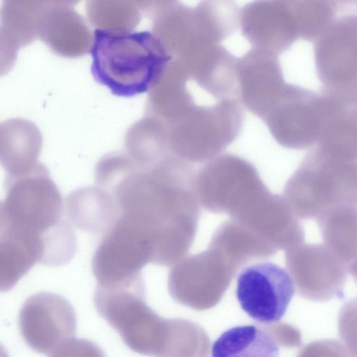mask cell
<instances>
[{"label":"cell","instance_id":"6da1fadb","mask_svg":"<svg viewBox=\"0 0 357 357\" xmlns=\"http://www.w3.org/2000/svg\"><path fill=\"white\" fill-rule=\"evenodd\" d=\"M151 92V116L162 124L172 151L190 163L219 155L241 130L239 81L228 72L189 76L165 68Z\"/></svg>","mask_w":357,"mask_h":357},{"label":"cell","instance_id":"7a4b0ae2","mask_svg":"<svg viewBox=\"0 0 357 357\" xmlns=\"http://www.w3.org/2000/svg\"><path fill=\"white\" fill-rule=\"evenodd\" d=\"M93 35L91 73L117 96L151 91L171 59L160 40L149 31L96 29Z\"/></svg>","mask_w":357,"mask_h":357},{"label":"cell","instance_id":"3957f363","mask_svg":"<svg viewBox=\"0 0 357 357\" xmlns=\"http://www.w3.org/2000/svg\"><path fill=\"white\" fill-rule=\"evenodd\" d=\"M284 194L305 218L321 220L336 208L357 206V160L333 157L316 146L288 179Z\"/></svg>","mask_w":357,"mask_h":357},{"label":"cell","instance_id":"277c9868","mask_svg":"<svg viewBox=\"0 0 357 357\" xmlns=\"http://www.w3.org/2000/svg\"><path fill=\"white\" fill-rule=\"evenodd\" d=\"M325 117L321 93L284 82L261 120L280 146L302 150L317 144Z\"/></svg>","mask_w":357,"mask_h":357},{"label":"cell","instance_id":"5b68a950","mask_svg":"<svg viewBox=\"0 0 357 357\" xmlns=\"http://www.w3.org/2000/svg\"><path fill=\"white\" fill-rule=\"evenodd\" d=\"M18 324L26 344L47 356L73 354L79 342L75 338L77 321L73 306L54 293L40 292L29 296L20 312Z\"/></svg>","mask_w":357,"mask_h":357},{"label":"cell","instance_id":"8992f818","mask_svg":"<svg viewBox=\"0 0 357 357\" xmlns=\"http://www.w3.org/2000/svg\"><path fill=\"white\" fill-rule=\"evenodd\" d=\"M294 292L295 285L289 273L271 261L249 265L237 278L236 296L241 309L262 324L280 321Z\"/></svg>","mask_w":357,"mask_h":357},{"label":"cell","instance_id":"52a82bcc","mask_svg":"<svg viewBox=\"0 0 357 357\" xmlns=\"http://www.w3.org/2000/svg\"><path fill=\"white\" fill-rule=\"evenodd\" d=\"M145 249L143 228L122 215L105 233L93 257L92 271L98 284L114 285L139 278Z\"/></svg>","mask_w":357,"mask_h":357},{"label":"cell","instance_id":"ba28073f","mask_svg":"<svg viewBox=\"0 0 357 357\" xmlns=\"http://www.w3.org/2000/svg\"><path fill=\"white\" fill-rule=\"evenodd\" d=\"M315 68L324 87L357 81V15L334 20L314 41Z\"/></svg>","mask_w":357,"mask_h":357},{"label":"cell","instance_id":"9c48e42d","mask_svg":"<svg viewBox=\"0 0 357 357\" xmlns=\"http://www.w3.org/2000/svg\"><path fill=\"white\" fill-rule=\"evenodd\" d=\"M38 37L55 53L79 56L91 51L93 35L84 19L65 6L47 8L38 25Z\"/></svg>","mask_w":357,"mask_h":357},{"label":"cell","instance_id":"30bf717a","mask_svg":"<svg viewBox=\"0 0 357 357\" xmlns=\"http://www.w3.org/2000/svg\"><path fill=\"white\" fill-rule=\"evenodd\" d=\"M0 288L10 289L43 255L42 242L8 231H0Z\"/></svg>","mask_w":357,"mask_h":357},{"label":"cell","instance_id":"8fae6325","mask_svg":"<svg viewBox=\"0 0 357 357\" xmlns=\"http://www.w3.org/2000/svg\"><path fill=\"white\" fill-rule=\"evenodd\" d=\"M213 357H275L279 347L272 336L254 325L232 327L213 342Z\"/></svg>","mask_w":357,"mask_h":357},{"label":"cell","instance_id":"7c38bea8","mask_svg":"<svg viewBox=\"0 0 357 357\" xmlns=\"http://www.w3.org/2000/svg\"><path fill=\"white\" fill-rule=\"evenodd\" d=\"M140 0H88L86 15L96 29L131 31L139 21Z\"/></svg>","mask_w":357,"mask_h":357},{"label":"cell","instance_id":"4fadbf2b","mask_svg":"<svg viewBox=\"0 0 357 357\" xmlns=\"http://www.w3.org/2000/svg\"><path fill=\"white\" fill-rule=\"evenodd\" d=\"M67 213L77 229L91 234L107 233L118 220V211L107 197L98 201L71 197Z\"/></svg>","mask_w":357,"mask_h":357},{"label":"cell","instance_id":"5bb4252c","mask_svg":"<svg viewBox=\"0 0 357 357\" xmlns=\"http://www.w3.org/2000/svg\"><path fill=\"white\" fill-rule=\"evenodd\" d=\"M337 10L357 5V0H331Z\"/></svg>","mask_w":357,"mask_h":357}]
</instances>
